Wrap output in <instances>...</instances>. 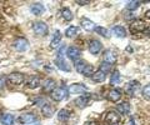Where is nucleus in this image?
I'll return each mask as SVG.
<instances>
[{"mask_svg": "<svg viewBox=\"0 0 150 125\" xmlns=\"http://www.w3.org/2000/svg\"><path fill=\"white\" fill-rule=\"evenodd\" d=\"M68 94H69V91H68L67 88L60 86V88H56L55 90L51 91L50 96H51V99L55 100V101H62L65 98H68Z\"/></svg>", "mask_w": 150, "mask_h": 125, "instance_id": "obj_1", "label": "nucleus"}, {"mask_svg": "<svg viewBox=\"0 0 150 125\" xmlns=\"http://www.w3.org/2000/svg\"><path fill=\"white\" fill-rule=\"evenodd\" d=\"M33 30L38 36H45L49 33V26L48 24H45L44 21H36L34 25H33Z\"/></svg>", "mask_w": 150, "mask_h": 125, "instance_id": "obj_2", "label": "nucleus"}, {"mask_svg": "<svg viewBox=\"0 0 150 125\" xmlns=\"http://www.w3.org/2000/svg\"><path fill=\"white\" fill-rule=\"evenodd\" d=\"M6 79L11 83V84H15V85H20L24 83L25 80V75L23 73H19V71H14V73H10L8 75Z\"/></svg>", "mask_w": 150, "mask_h": 125, "instance_id": "obj_3", "label": "nucleus"}, {"mask_svg": "<svg viewBox=\"0 0 150 125\" xmlns=\"http://www.w3.org/2000/svg\"><path fill=\"white\" fill-rule=\"evenodd\" d=\"M88 49H89V52H90V54L98 55V54L101 53V50H103V44H101L98 39H91L90 41H89Z\"/></svg>", "mask_w": 150, "mask_h": 125, "instance_id": "obj_4", "label": "nucleus"}, {"mask_svg": "<svg viewBox=\"0 0 150 125\" xmlns=\"http://www.w3.org/2000/svg\"><path fill=\"white\" fill-rule=\"evenodd\" d=\"M120 121V114L115 110H110L108 112V114L105 115V123L109 125H116Z\"/></svg>", "mask_w": 150, "mask_h": 125, "instance_id": "obj_5", "label": "nucleus"}, {"mask_svg": "<svg viewBox=\"0 0 150 125\" xmlns=\"http://www.w3.org/2000/svg\"><path fill=\"white\" fill-rule=\"evenodd\" d=\"M90 100H91V95L90 94H83L81 96H79V98L75 99L74 103H75V105H76L78 108L84 109V108H86V106L90 104Z\"/></svg>", "mask_w": 150, "mask_h": 125, "instance_id": "obj_6", "label": "nucleus"}, {"mask_svg": "<svg viewBox=\"0 0 150 125\" xmlns=\"http://www.w3.org/2000/svg\"><path fill=\"white\" fill-rule=\"evenodd\" d=\"M145 28H146L145 21L144 20H140V19H137V20H134L130 24V31L133 34H135V33H142V31L145 30Z\"/></svg>", "mask_w": 150, "mask_h": 125, "instance_id": "obj_7", "label": "nucleus"}, {"mask_svg": "<svg viewBox=\"0 0 150 125\" xmlns=\"http://www.w3.org/2000/svg\"><path fill=\"white\" fill-rule=\"evenodd\" d=\"M68 91L70 94H86L88 88L81 83H75V84H71L69 86Z\"/></svg>", "mask_w": 150, "mask_h": 125, "instance_id": "obj_8", "label": "nucleus"}, {"mask_svg": "<svg viewBox=\"0 0 150 125\" xmlns=\"http://www.w3.org/2000/svg\"><path fill=\"white\" fill-rule=\"evenodd\" d=\"M19 121H20L21 124H33V123H35L38 121V117L34 114V113H25V114H21L20 117H19Z\"/></svg>", "mask_w": 150, "mask_h": 125, "instance_id": "obj_9", "label": "nucleus"}, {"mask_svg": "<svg viewBox=\"0 0 150 125\" xmlns=\"http://www.w3.org/2000/svg\"><path fill=\"white\" fill-rule=\"evenodd\" d=\"M67 56L73 61H76V60L81 59V52L75 46H69L67 49Z\"/></svg>", "mask_w": 150, "mask_h": 125, "instance_id": "obj_10", "label": "nucleus"}, {"mask_svg": "<svg viewBox=\"0 0 150 125\" xmlns=\"http://www.w3.org/2000/svg\"><path fill=\"white\" fill-rule=\"evenodd\" d=\"M29 41H28L26 39H18L15 40V43H14V48H15V50H18V52H20V53H24L26 52V50H29Z\"/></svg>", "mask_w": 150, "mask_h": 125, "instance_id": "obj_11", "label": "nucleus"}, {"mask_svg": "<svg viewBox=\"0 0 150 125\" xmlns=\"http://www.w3.org/2000/svg\"><path fill=\"white\" fill-rule=\"evenodd\" d=\"M139 89H140V83H139V81H135V80L128 83V85L125 86L126 94H129L130 96H133V95L137 94Z\"/></svg>", "mask_w": 150, "mask_h": 125, "instance_id": "obj_12", "label": "nucleus"}, {"mask_svg": "<svg viewBox=\"0 0 150 125\" xmlns=\"http://www.w3.org/2000/svg\"><path fill=\"white\" fill-rule=\"evenodd\" d=\"M54 63H55V65L58 69H60L62 71H67V73H70L71 70H70V66H69V64L65 61V59L64 58H60V56H56L55 60H54Z\"/></svg>", "mask_w": 150, "mask_h": 125, "instance_id": "obj_13", "label": "nucleus"}, {"mask_svg": "<svg viewBox=\"0 0 150 125\" xmlns=\"http://www.w3.org/2000/svg\"><path fill=\"white\" fill-rule=\"evenodd\" d=\"M103 60H104V63L112 65V64H115V61H116V53L114 52V50H111V49L106 50L105 54H104V58H103Z\"/></svg>", "mask_w": 150, "mask_h": 125, "instance_id": "obj_14", "label": "nucleus"}, {"mask_svg": "<svg viewBox=\"0 0 150 125\" xmlns=\"http://www.w3.org/2000/svg\"><path fill=\"white\" fill-rule=\"evenodd\" d=\"M40 76L39 75H31L26 80V85L30 88V89H36V88H39L40 85Z\"/></svg>", "mask_w": 150, "mask_h": 125, "instance_id": "obj_15", "label": "nucleus"}, {"mask_svg": "<svg viewBox=\"0 0 150 125\" xmlns=\"http://www.w3.org/2000/svg\"><path fill=\"white\" fill-rule=\"evenodd\" d=\"M106 98H108V100L114 101V103L119 101L121 99V91H120V89H111V90H109Z\"/></svg>", "mask_w": 150, "mask_h": 125, "instance_id": "obj_16", "label": "nucleus"}, {"mask_svg": "<svg viewBox=\"0 0 150 125\" xmlns=\"http://www.w3.org/2000/svg\"><path fill=\"white\" fill-rule=\"evenodd\" d=\"M14 121H15V118H14L13 114L4 113V114L0 115V123L3 125H13Z\"/></svg>", "mask_w": 150, "mask_h": 125, "instance_id": "obj_17", "label": "nucleus"}, {"mask_svg": "<svg viewBox=\"0 0 150 125\" xmlns=\"http://www.w3.org/2000/svg\"><path fill=\"white\" fill-rule=\"evenodd\" d=\"M30 11H31V14H34L35 16H39L45 11V8H44L43 4L35 3V4H33V5L30 6Z\"/></svg>", "mask_w": 150, "mask_h": 125, "instance_id": "obj_18", "label": "nucleus"}, {"mask_svg": "<svg viewBox=\"0 0 150 125\" xmlns=\"http://www.w3.org/2000/svg\"><path fill=\"white\" fill-rule=\"evenodd\" d=\"M56 89V81L54 79H46L44 81V85H43V90L45 93H51L53 90Z\"/></svg>", "mask_w": 150, "mask_h": 125, "instance_id": "obj_19", "label": "nucleus"}, {"mask_svg": "<svg viewBox=\"0 0 150 125\" xmlns=\"http://www.w3.org/2000/svg\"><path fill=\"white\" fill-rule=\"evenodd\" d=\"M116 112L121 115H129L130 113V104L129 103H121L119 105H116Z\"/></svg>", "mask_w": 150, "mask_h": 125, "instance_id": "obj_20", "label": "nucleus"}, {"mask_svg": "<svg viewBox=\"0 0 150 125\" xmlns=\"http://www.w3.org/2000/svg\"><path fill=\"white\" fill-rule=\"evenodd\" d=\"M80 26L83 28L84 30H86V31H94V30H95V24H94L91 20L86 19V18H84V19L81 20Z\"/></svg>", "mask_w": 150, "mask_h": 125, "instance_id": "obj_21", "label": "nucleus"}, {"mask_svg": "<svg viewBox=\"0 0 150 125\" xmlns=\"http://www.w3.org/2000/svg\"><path fill=\"white\" fill-rule=\"evenodd\" d=\"M94 31H95L96 34L101 35L103 38H106V39H109L111 36V31L108 29V28H104V26H95V30Z\"/></svg>", "mask_w": 150, "mask_h": 125, "instance_id": "obj_22", "label": "nucleus"}, {"mask_svg": "<svg viewBox=\"0 0 150 125\" xmlns=\"http://www.w3.org/2000/svg\"><path fill=\"white\" fill-rule=\"evenodd\" d=\"M41 112H43V115H44L45 118H51L54 115V113H55V109H54L53 105L45 104L43 108H41Z\"/></svg>", "mask_w": 150, "mask_h": 125, "instance_id": "obj_23", "label": "nucleus"}, {"mask_svg": "<svg viewBox=\"0 0 150 125\" xmlns=\"http://www.w3.org/2000/svg\"><path fill=\"white\" fill-rule=\"evenodd\" d=\"M112 34H114L116 38L123 39V38L126 36V30H125V28L120 26V25H116V26L112 28Z\"/></svg>", "mask_w": 150, "mask_h": 125, "instance_id": "obj_24", "label": "nucleus"}, {"mask_svg": "<svg viewBox=\"0 0 150 125\" xmlns=\"http://www.w3.org/2000/svg\"><path fill=\"white\" fill-rule=\"evenodd\" d=\"M70 119V112L68 109H62V110H59V113H58V120L59 121H68V120Z\"/></svg>", "mask_w": 150, "mask_h": 125, "instance_id": "obj_25", "label": "nucleus"}, {"mask_svg": "<svg viewBox=\"0 0 150 125\" xmlns=\"http://www.w3.org/2000/svg\"><path fill=\"white\" fill-rule=\"evenodd\" d=\"M91 78H93V81L94 83H101V81H104L106 79V74H104V73L100 71V70H98V71L94 73V75Z\"/></svg>", "mask_w": 150, "mask_h": 125, "instance_id": "obj_26", "label": "nucleus"}, {"mask_svg": "<svg viewBox=\"0 0 150 125\" xmlns=\"http://www.w3.org/2000/svg\"><path fill=\"white\" fill-rule=\"evenodd\" d=\"M78 33H79V28L75 26V25H71L65 30V36H67V38H74Z\"/></svg>", "mask_w": 150, "mask_h": 125, "instance_id": "obj_27", "label": "nucleus"}, {"mask_svg": "<svg viewBox=\"0 0 150 125\" xmlns=\"http://www.w3.org/2000/svg\"><path fill=\"white\" fill-rule=\"evenodd\" d=\"M60 40H62V33H60V30H55L53 40H51V43H50V46L51 48H54V46H56L60 43Z\"/></svg>", "mask_w": 150, "mask_h": 125, "instance_id": "obj_28", "label": "nucleus"}, {"mask_svg": "<svg viewBox=\"0 0 150 125\" xmlns=\"http://www.w3.org/2000/svg\"><path fill=\"white\" fill-rule=\"evenodd\" d=\"M74 65H75V69H76V71L81 74L83 70H84V69H85V66H86V63H85V60L79 59V60H76V61H74Z\"/></svg>", "mask_w": 150, "mask_h": 125, "instance_id": "obj_29", "label": "nucleus"}, {"mask_svg": "<svg viewBox=\"0 0 150 125\" xmlns=\"http://www.w3.org/2000/svg\"><path fill=\"white\" fill-rule=\"evenodd\" d=\"M62 16L65 19V21H71L73 20V13L69 8H63L62 9Z\"/></svg>", "mask_w": 150, "mask_h": 125, "instance_id": "obj_30", "label": "nucleus"}, {"mask_svg": "<svg viewBox=\"0 0 150 125\" xmlns=\"http://www.w3.org/2000/svg\"><path fill=\"white\" fill-rule=\"evenodd\" d=\"M120 83V71L119 70H115L112 71L111 76H110V84L111 85H116Z\"/></svg>", "mask_w": 150, "mask_h": 125, "instance_id": "obj_31", "label": "nucleus"}, {"mask_svg": "<svg viewBox=\"0 0 150 125\" xmlns=\"http://www.w3.org/2000/svg\"><path fill=\"white\" fill-rule=\"evenodd\" d=\"M94 73H95V68H94L93 65H90V64H86V66L83 70L81 74L83 75H85V76H93Z\"/></svg>", "mask_w": 150, "mask_h": 125, "instance_id": "obj_32", "label": "nucleus"}, {"mask_svg": "<svg viewBox=\"0 0 150 125\" xmlns=\"http://www.w3.org/2000/svg\"><path fill=\"white\" fill-rule=\"evenodd\" d=\"M99 70H100V71H103L104 74H106V75H108V73H109V71L111 70V65H110V64H106V63L103 61V63L100 64V66H99Z\"/></svg>", "mask_w": 150, "mask_h": 125, "instance_id": "obj_33", "label": "nucleus"}, {"mask_svg": "<svg viewBox=\"0 0 150 125\" xmlns=\"http://www.w3.org/2000/svg\"><path fill=\"white\" fill-rule=\"evenodd\" d=\"M34 104L38 105V106H40V108H43V106L45 104H48V103H46V99H44L43 96H36V98L34 99Z\"/></svg>", "mask_w": 150, "mask_h": 125, "instance_id": "obj_34", "label": "nucleus"}, {"mask_svg": "<svg viewBox=\"0 0 150 125\" xmlns=\"http://www.w3.org/2000/svg\"><path fill=\"white\" fill-rule=\"evenodd\" d=\"M140 6V3L139 1H130V3H128V5H126V9L128 10H130V11H133V10H135V9H138Z\"/></svg>", "mask_w": 150, "mask_h": 125, "instance_id": "obj_35", "label": "nucleus"}, {"mask_svg": "<svg viewBox=\"0 0 150 125\" xmlns=\"http://www.w3.org/2000/svg\"><path fill=\"white\" fill-rule=\"evenodd\" d=\"M143 96H144L145 99H149L150 100V84L145 85L143 88Z\"/></svg>", "mask_w": 150, "mask_h": 125, "instance_id": "obj_36", "label": "nucleus"}, {"mask_svg": "<svg viewBox=\"0 0 150 125\" xmlns=\"http://www.w3.org/2000/svg\"><path fill=\"white\" fill-rule=\"evenodd\" d=\"M67 45H65V44H63L62 46H60V48H59V50H58V56H60V58H63L64 56V55H65V53H67Z\"/></svg>", "mask_w": 150, "mask_h": 125, "instance_id": "obj_37", "label": "nucleus"}, {"mask_svg": "<svg viewBox=\"0 0 150 125\" xmlns=\"http://www.w3.org/2000/svg\"><path fill=\"white\" fill-rule=\"evenodd\" d=\"M5 80H6L5 76H0V90H3L4 85H5Z\"/></svg>", "mask_w": 150, "mask_h": 125, "instance_id": "obj_38", "label": "nucleus"}, {"mask_svg": "<svg viewBox=\"0 0 150 125\" xmlns=\"http://www.w3.org/2000/svg\"><path fill=\"white\" fill-rule=\"evenodd\" d=\"M84 125H100L99 123H96V121H86Z\"/></svg>", "mask_w": 150, "mask_h": 125, "instance_id": "obj_39", "label": "nucleus"}, {"mask_svg": "<svg viewBox=\"0 0 150 125\" xmlns=\"http://www.w3.org/2000/svg\"><path fill=\"white\" fill-rule=\"evenodd\" d=\"M145 18H146V19H149V20H150V9H149V10H148L146 13H145Z\"/></svg>", "mask_w": 150, "mask_h": 125, "instance_id": "obj_40", "label": "nucleus"}, {"mask_svg": "<svg viewBox=\"0 0 150 125\" xmlns=\"http://www.w3.org/2000/svg\"><path fill=\"white\" fill-rule=\"evenodd\" d=\"M126 52H128V53H133V48H131V46H128V48H126Z\"/></svg>", "mask_w": 150, "mask_h": 125, "instance_id": "obj_41", "label": "nucleus"}, {"mask_svg": "<svg viewBox=\"0 0 150 125\" xmlns=\"http://www.w3.org/2000/svg\"><path fill=\"white\" fill-rule=\"evenodd\" d=\"M131 125H135V123H134V120H131Z\"/></svg>", "mask_w": 150, "mask_h": 125, "instance_id": "obj_42", "label": "nucleus"}, {"mask_svg": "<svg viewBox=\"0 0 150 125\" xmlns=\"http://www.w3.org/2000/svg\"><path fill=\"white\" fill-rule=\"evenodd\" d=\"M0 112H1V109H0Z\"/></svg>", "mask_w": 150, "mask_h": 125, "instance_id": "obj_43", "label": "nucleus"}]
</instances>
